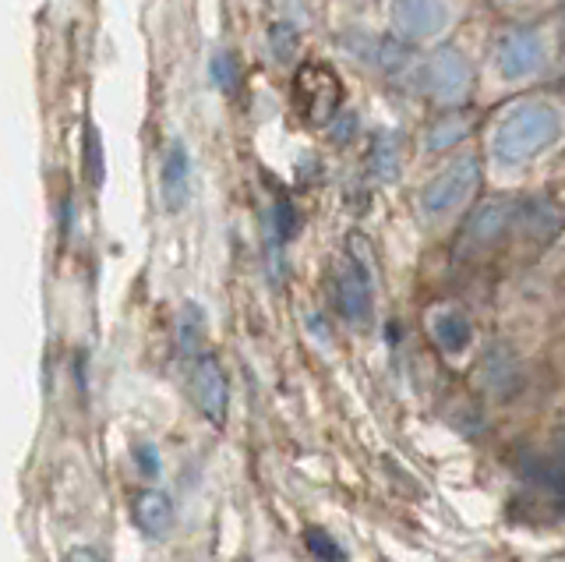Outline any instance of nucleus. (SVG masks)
I'll return each instance as SVG.
<instances>
[{"label": "nucleus", "mask_w": 565, "mask_h": 562, "mask_svg": "<svg viewBox=\"0 0 565 562\" xmlns=\"http://www.w3.org/2000/svg\"><path fill=\"white\" fill-rule=\"evenodd\" d=\"M562 135V114L547 99H523L520 107H512L502 125L494 128L491 152L502 167H520L530 156L555 146Z\"/></svg>", "instance_id": "1"}, {"label": "nucleus", "mask_w": 565, "mask_h": 562, "mask_svg": "<svg viewBox=\"0 0 565 562\" xmlns=\"http://www.w3.org/2000/svg\"><path fill=\"white\" fill-rule=\"evenodd\" d=\"M294 103L311 128L332 125V117L340 114V103H343L340 75H335L332 67L322 61H308L294 78Z\"/></svg>", "instance_id": "2"}, {"label": "nucleus", "mask_w": 565, "mask_h": 562, "mask_svg": "<svg viewBox=\"0 0 565 562\" xmlns=\"http://www.w3.org/2000/svg\"><path fill=\"white\" fill-rule=\"evenodd\" d=\"M477 184H481V163H477V156H459L456 163H449L438 178L424 184L420 213L428 220H441L456 213V209L473 195Z\"/></svg>", "instance_id": "3"}, {"label": "nucleus", "mask_w": 565, "mask_h": 562, "mask_svg": "<svg viewBox=\"0 0 565 562\" xmlns=\"http://www.w3.org/2000/svg\"><path fill=\"white\" fill-rule=\"evenodd\" d=\"M473 85L470 61L452 46H441L424 64V93L438 103H463Z\"/></svg>", "instance_id": "4"}, {"label": "nucleus", "mask_w": 565, "mask_h": 562, "mask_svg": "<svg viewBox=\"0 0 565 562\" xmlns=\"http://www.w3.org/2000/svg\"><path fill=\"white\" fill-rule=\"evenodd\" d=\"M512 216H516V205H512L509 199H484L463 223V234H459V255H481L484 248H491V244L505 234Z\"/></svg>", "instance_id": "5"}, {"label": "nucleus", "mask_w": 565, "mask_h": 562, "mask_svg": "<svg viewBox=\"0 0 565 562\" xmlns=\"http://www.w3.org/2000/svg\"><path fill=\"white\" fill-rule=\"evenodd\" d=\"M388 14H393V29L403 40H431L449 25L446 0H393Z\"/></svg>", "instance_id": "6"}, {"label": "nucleus", "mask_w": 565, "mask_h": 562, "mask_svg": "<svg viewBox=\"0 0 565 562\" xmlns=\"http://www.w3.org/2000/svg\"><path fill=\"white\" fill-rule=\"evenodd\" d=\"M191 396L212 425H223L226 411H230V382H226V372L216 358L205 354L191 364Z\"/></svg>", "instance_id": "7"}, {"label": "nucleus", "mask_w": 565, "mask_h": 562, "mask_svg": "<svg viewBox=\"0 0 565 562\" xmlns=\"http://www.w3.org/2000/svg\"><path fill=\"white\" fill-rule=\"evenodd\" d=\"M335 305L350 326H367L371 322V279L361 262H343L335 269Z\"/></svg>", "instance_id": "8"}, {"label": "nucleus", "mask_w": 565, "mask_h": 562, "mask_svg": "<svg viewBox=\"0 0 565 562\" xmlns=\"http://www.w3.org/2000/svg\"><path fill=\"white\" fill-rule=\"evenodd\" d=\"M544 57L541 36L530 29H512L502 36L499 54H494V64H499L502 78H526L537 72V64Z\"/></svg>", "instance_id": "9"}, {"label": "nucleus", "mask_w": 565, "mask_h": 562, "mask_svg": "<svg viewBox=\"0 0 565 562\" xmlns=\"http://www.w3.org/2000/svg\"><path fill=\"white\" fill-rule=\"evenodd\" d=\"M188 184H191V163H188V149L181 142H173L163 156V167H159V199L177 213L188 199Z\"/></svg>", "instance_id": "10"}, {"label": "nucleus", "mask_w": 565, "mask_h": 562, "mask_svg": "<svg viewBox=\"0 0 565 562\" xmlns=\"http://www.w3.org/2000/svg\"><path fill=\"white\" fill-rule=\"evenodd\" d=\"M131 520L146 538H163L173 527L170 496H163V491H156V488L138 491V496L131 499Z\"/></svg>", "instance_id": "11"}, {"label": "nucleus", "mask_w": 565, "mask_h": 562, "mask_svg": "<svg viewBox=\"0 0 565 562\" xmlns=\"http://www.w3.org/2000/svg\"><path fill=\"white\" fill-rule=\"evenodd\" d=\"M431 337L441 350H446V354H463L473 340V329H470V319L459 308H438L431 315Z\"/></svg>", "instance_id": "12"}, {"label": "nucleus", "mask_w": 565, "mask_h": 562, "mask_svg": "<svg viewBox=\"0 0 565 562\" xmlns=\"http://www.w3.org/2000/svg\"><path fill=\"white\" fill-rule=\"evenodd\" d=\"M520 220H523V231L534 241H552L565 223V209L555 205L552 199H534L520 209Z\"/></svg>", "instance_id": "13"}, {"label": "nucleus", "mask_w": 565, "mask_h": 562, "mask_svg": "<svg viewBox=\"0 0 565 562\" xmlns=\"http://www.w3.org/2000/svg\"><path fill=\"white\" fill-rule=\"evenodd\" d=\"M523 481L547 491L552 499L565 502V460H552V456H526Z\"/></svg>", "instance_id": "14"}, {"label": "nucleus", "mask_w": 565, "mask_h": 562, "mask_svg": "<svg viewBox=\"0 0 565 562\" xmlns=\"http://www.w3.org/2000/svg\"><path fill=\"white\" fill-rule=\"evenodd\" d=\"M470 131V114L463 110H452L446 117H438L435 125L428 128V149L431 152H441V149H449L456 142H463Z\"/></svg>", "instance_id": "15"}, {"label": "nucleus", "mask_w": 565, "mask_h": 562, "mask_svg": "<svg viewBox=\"0 0 565 562\" xmlns=\"http://www.w3.org/2000/svg\"><path fill=\"white\" fill-rule=\"evenodd\" d=\"M484 382L502 396L509 390H516V358H512V350H505V347L491 350L488 361H484Z\"/></svg>", "instance_id": "16"}, {"label": "nucleus", "mask_w": 565, "mask_h": 562, "mask_svg": "<svg viewBox=\"0 0 565 562\" xmlns=\"http://www.w3.org/2000/svg\"><path fill=\"white\" fill-rule=\"evenodd\" d=\"M371 167H375V173L382 181H393L399 173V138L382 131L375 138V146H371Z\"/></svg>", "instance_id": "17"}, {"label": "nucleus", "mask_w": 565, "mask_h": 562, "mask_svg": "<svg viewBox=\"0 0 565 562\" xmlns=\"http://www.w3.org/2000/svg\"><path fill=\"white\" fill-rule=\"evenodd\" d=\"M212 82L220 85V93H226V96H234L237 93V82H241V72H237V61H234V54H216L212 57Z\"/></svg>", "instance_id": "18"}, {"label": "nucleus", "mask_w": 565, "mask_h": 562, "mask_svg": "<svg viewBox=\"0 0 565 562\" xmlns=\"http://www.w3.org/2000/svg\"><path fill=\"white\" fill-rule=\"evenodd\" d=\"M305 541H308L311 555H315V559H322V562H343V559H347L340 544H335V541L322 531V527H308Z\"/></svg>", "instance_id": "19"}, {"label": "nucleus", "mask_w": 565, "mask_h": 562, "mask_svg": "<svg viewBox=\"0 0 565 562\" xmlns=\"http://www.w3.org/2000/svg\"><path fill=\"white\" fill-rule=\"evenodd\" d=\"M85 173L93 184H103V156H99V135L96 128H85Z\"/></svg>", "instance_id": "20"}, {"label": "nucleus", "mask_w": 565, "mask_h": 562, "mask_svg": "<svg viewBox=\"0 0 565 562\" xmlns=\"http://www.w3.org/2000/svg\"><path fill=\"white\" fill-rule=\"evenodd\" d=\"M269 40H273V54H276V61H290V57H294V50H297V32H294V25H287V22L273 25Z\"/></svg>", "instance_id": "21"}, {"label": "nucleus", "mask_w": 565, "mask_h": 562, "mask_svg": "<svg viewBox=\"0 0 565 562\" xmlns=\"http://www.w3.org/2000/svg\"><path fill=\"white\" fill-rule=\"evenodd\" d=\"M135 460H138V467H141V474H152L159 470V464H156V453L149 449V446H141V449H135Z\"/></svg>", "instance_id": "22"}, {"label": "nucleus", "mask_w": 565, "mask_h": 562, "mask_svg": "<svg viewBox=\"0 0 565 562\" xmlns=\"http://www.w3.org/2000/svg\"><path fill=\"white\" fill-rule=\"evenodd\" d=\"M64 562H103V555L96 549H88V544H82V549H71Z\"/></svg>", "instance_id": "23"}, {"label": "nucleus", "mask_w": 565, "mask_h": 562, "mask_svg": "<svg viewBox=\"0 0 565 562\" xmlns=\"http://www.w3.org/2000/svg\"><path fill=\"white\" fill-rule=\"evenodd\" d=\"M558 443H562V460H565V432H562V438H558Z\"/></svg>", "instance_id": "24"}, {"label": "nucleus", "mask_w": 565, "mask_h": 562, "mask_svg": "<svg viewBox=\"0 0 565 562\" xmlns=\"http://www.w3.org/2000/svg\"><path fill=\"white\" fill-rule=\"evenodd\" d=\"M562 43H565V14H562Z\"/></svg>", "instance_id": "25"}]
</instances>
